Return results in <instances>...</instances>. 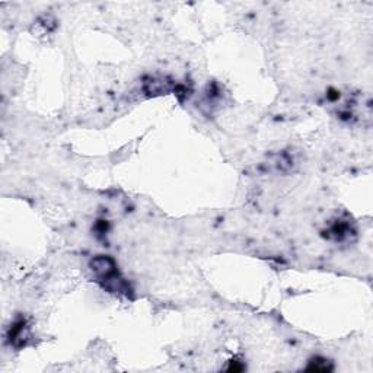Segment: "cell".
Instances as JSON below:
<instances>
[{
  "label": "cell",
  "instance_id": "6da1fadb",
  "mask_svg": "<svg viewBox=\"0 0 373 373\" xmlns=\"http://www.w3.org/2000/svg\"><path fill=\"white\" fill-rule=\"evenodd\" d=\"M91 270L95 273L98 282L102 283L104 289L115 293H127L128 284L120 277L115 261L108 255H98L89 262Z\"/></svg>",
  "mask_w": 373,
  "mask_h": 373
},
{
  "label": "cell",
  "instance_id": "7a4b0ae2",
  "mask_svg": "<svg viewBox=\"0 0 373 373\" xmlns=\"http://www.w3.org/2000/svg\"><path fill=\"white\" fill-rule=\"evenodd\" d=\"M22 337L23 338L26 337V324H25V319H18L11 327L9 340L13 346H18V341H21Z\"/></svg>",
  "mask_w": 373,
  "mask_h": 373
},
{
  "label": "cell",
  "instance_id": "3957f363",
  "mask_svg": "<svg viewBox=\"0 0 373 373\" xmlns=\"http://www.w3.org/2000/svg\"><path fill=\"white\" fill-rule=\"evenodd\" d=\"M146 88L147 93H153V95H160V93H166L172 89L169 83L165 79H152Z\"/></svg>",
  "mask_w": 373,
  "mask_h": 373
},
{
  "label": "cell",
  "instance_id": "277c9868",
  "mask_svg": "<svg viewBox=\"0 0 373 373\" xmlns=\"http://www.w3.org/2000/svg\"><path fill=\"white\" fill-rule=\"evenodd\" d=\"M306 370H311V372H329V370H332V364L328 360H324V359H315V360L309 363Z\"/></svg>",
  "mask_w": 373,
  "mask_h": 373
}]
</instances>
